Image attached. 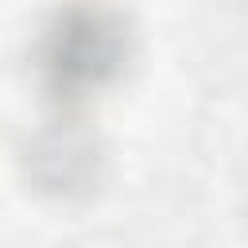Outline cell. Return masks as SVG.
Instances as JSON below:
<instances>
[{"instance_id": "obj_1", "label": "cell", "mask_w": 248, "mask_h": 248, "mask_svg": "<svg viewBox=\"0 0 248 248\" xmlns=\"http://www.w3.org/2000/svg\"><path fill=\"white\" fill-rule=\"evenodd\" d=\"M132 50L136 35L116 4L74 0L46 19L35 43V70L58 101L74 105L120 81Z\"/></svg>"}, {"instance_id": "obj_2", "label": "cell", "mask_w": 248, "mask_h": 248, "mask_svg": "<svg viewBox=\"0 0 248 248\" xmlns=\"http://www.w3.org/2000/svg\"><path fill=\"white\" fill-rule=\"evenodd\" d=\"M27 178L43 190V194H58V198H74L85 194L97 174H101V147L97 140L78 128V124H54L43 128L27 155H23Z\"/></svg>"}]
</instances>
